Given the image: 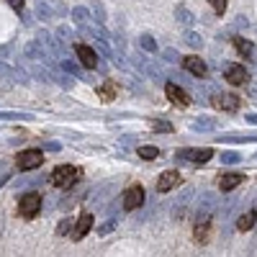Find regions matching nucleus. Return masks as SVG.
<instances>
[{
    "mask_svg": "<svg viewBox=\"0 0 257 257\" xmlns=\"http://www.w3.org/2000/svg\"><path fill=\"white\" fill-rule=\"evenodd\" d=\"M77 180H80V170L75 165H59V167H54V173H52L54 188H62V190L72 188Z\"/></svg>",
    "mask_w": 257,
    "mask_h": 257,
    "instance_id": "obj_1",
    "label": "nucleus"
},
{
    "mask_svg": "<svg viewBox=\"0 0 257 257\" xmlns=\"http://www.w3.org/2000/svg\"><path fill=\"white\" fill-rule=\"evenodd\" d=\"M41 162H44V155H41V149H24V152L16 155V167L18 170H36Z\"/></svg>",
    "mask_w": 257,
    "mask_h": 257,
    "instance_id": "obj_2",
    "label": "nucleus"
},
{
    "mask_svg": "<svg viewBox=\"0 0 257 257\" xmlns=\"http://www.w3.org/2000/svg\"><path fill=\"white\" fill-rule=\"evenodd\" d=\"M39 211H41V196L39 193H26V196L18 201V213L24 219H36Z\"/></svg>",
    "mask_w": 257,
    "mask_h": 257,
    "instance_id": "obj_3",
    "label": "nucleus"
},
{
    "mask_svg": "<svg viewBox=\"0 0 257 257\" xmlns=\"http://www.w3.org/2000/svg\"><path fill=\"white\" fill-rule=\"evenodd\" d=\"M144 188L142 185H128L126 190H123V196H121V206L126 208V211H134V208H139V206H144Z\"/></svg>",
    "mask_w": 257,
    "mask_h": 257,
    "instance_id": "obj_4",
    "label": "nucleus"
},
{
    "mask_svg": "<svg viewBox=\"0 0 257 257\" xmlns=\"http://www.w3.org/2000/svg\"><path fill=\"white\" fill-rule=\"evenodd\" d=\"M178 160H188L193 165H203L213 157V149L211 147H203V149H178Z\"/></svg>",
    "mask_w": 257,
    "mask_h": 257,
    "instance_id": "obj_5",
    "label": "nucleus"
},
{
    "mask_svg": "<svg viewBox=\"0 0 257 257\" xmlns=\"http://www.w3.org/2000/svg\"><path fill=\"white\" fill-rule=\"evenodd\" d=\"M165 95L170 98V103H173V105H180V108H185V105L190 103L188 93H185L183 88H178L175 82H167V85H165Z\"/></svg>",
    "mask_w": 257,
    "mask_h": 257,
    "instance_id": "obj_6",
    "label": "nucleus"
},
{
    "mask_svg": "<svg viewBox=\"0 0 257 257\" xmlns=\"http://www.w3.org/2000/svg\"><path fill=\"white\" fill-rule=\"evenodd\" d=\"M75 54H77V62L82 64V67H88V70H95V67H98V54H95L90 47L77 44V47H75Z\"/></svg>",
    "mask_w": 257,
    "mask_h": 257,
    "instance_id": "obj_7",
    "label": "nucleus"
},
{
    "mask_svg": "<svg viewBox=\"0 0 257 257\" xmlns=\"http://www.w3.org/2000/svg\"><path fill=\"white\" fill-rule=\"evenodd\" d=\"M180 173L178 170H167V173H162L160 175V180H157V193H167V190H173V188H178L180 185Z\"/></svg>",
    "mask_w": 257,
    "mask_h": 257,
    "instance_id": "obj_8",
    "label": "nucleus"
},
{
    "mask_svg": "<svg viewBox=\"0 0 257 257\" xmlns=\"http://www.w3.org/2000/svg\"><path fill=\"white\" fill-rule=\"evenodd\" d=\"M93 213H82V216L75 221V229H72V239L77 242V239H85V234H88L90 229H93Z\"/></svg>",
    "mask_w": 257,
    "mask_h": 257,
    "instance_id": "obj_9",
    "label": "nucleus"
},
{
    "mask_svg": "<svg viewBox=\"0 0 257 257\" xmlns=\"http://www.w3.org/2000/svg\"><path fill=\"white\" fill-rule=\"evenodd\" d=\"M183 67L190 72V75H196V77H206L208 75V67H206V62L201 57H185L183 59Z\"/></svg>",
    "mask_w": 257,
    "mask_h": 257,
    "instance_id": "obj_10",
    "label": "nucleus"
},
{
    "mask_svg": "<svg viewBox=\"0 0 257 257\" xmlns=\"http://www.w3.org/2000/svg\"><path fill=\"white\" fill-rule=\"evenodd\" d=\"M193 237H196V242L206 244L208 237H211V219L208 216H198L196 226H193Z\"/></svg>",
    "mask_w": 257,
    "mask_h": 257,
    "instance_id": "obj_11",
    "label": "nucleus"
},
{
    "mask_svg": "<svg viewBox=\"0 0 257 257\" xmlns=\"http://www.w3.org/2000/svg\"><path fill=\"white\" fill-rule=\"evenodd\" d=\"M239 103H242V100H239L237 95H231V93H221V95L213 98V105H216V108H221V111H237Z\"/></svg>",
    "mask_w": 257,
    "mask_h": 257,
    "instance_id": "obj_12",
    "label": "nucleus"
},
{
    "mask_svg": "<svg viewBox=\"0 0 257 257\" xmlns=\"http://www.w3.org/2000/svg\"><path fill=\"white\" fill-rule=\"evenodd\" d=\"M224 77H226L231 85H244V82L249 80V75H247V70L242 67V64H229Z\"/></svg>",
    "mask_w": 257,
    "mask_h": 257,
    "instance_id": "obj_13",
    "label": "nucleus"
},
{
    "mask_svg": "<svg viewBox=\"0 0 257 257\" xmlns=\"http://www.w3.org/2000/svg\"><path fill=\"white\" fill-rule=\"evenodd\" d=\"M242 180H244L242 173H226V175L219 178V188L221 190H234L237 185H242Z\"/></svg>",
    "mask_w": 257,
    "mask_h": 257,
    "instance_id": "obj_14",
    "label": "nucleus"
},
{
    "mask_svg": "<svg viewBox=\"0 0 257 257\" xmlns=\"http://www.w3.org/2000/svg\"><path fill=\"white\" fill-rule=\"evenodd\" d=\"M254 221H257V211H247V213H242V216L237 219V229L239 231H249L254 226Z\"/></svg>",
    "mask_w": 257,
    "mask_h": 257,
    "instance_id": "obj_15",
    "label": "nucleus"
},
{
    "mask_svg": "<svg viewBox=\"0 0 257 257\" xmlns=\"http://www.w3.org/2000/svg\"><path fill=\"white\" fill-rule=\"evenodd\" d=\"M231 41H234V47H237V52H242L244 57H249V59H252V54H254V47L249 44L247 39H242V36H234Z\"/></svg>",
    "mask_w": 257,
    "mask_h": 257,
    "instance_id": "obj_16",
    "label": "nucleus"
},
{
    "mask_svg": "<svg viewBox=\"0 0 257 257\" xmlns=\"http://www.w3.org/2000/svg\"><path fill=\"white\" fill-rule=\"evenodd\" d=\"M98 95L108 103V100H113V95H116V82L113 80H108V82H103V88L98 90Z\"/></svg>",
    "mask_w": 257,
    "mask_h": 257,
    "instance_id": "obj_17",
    "label": "nucleus"
},
{
    "mask_svg": "<svg viewBox=\"0 0 257 257\" xmlns=\"http://www.w3.org/2000/svg\"><path fill=\"white\" fill-rule=\"evenodd\" d=\"M139 157L142 160H157L160 157V149L157 147H139Z\"/></svg>",
    "mask_w": 257,
    "mask_h": 257,
    "instance_id": "obj_18",
    "label": "nucleus"
},
{
    "mask_svg": "<svg viewBox=\"0 0 257 257\" xmlns=\"http://www.w3.org/2000/svg\"><path fill=\"white\" fill-rule=\"evenodd\" d=\"M208 3H211V8L216 11L219 16H221V13L226 11V0H208Z\"/></svg>",
    "mask_w": 257,
    "mask_h": 257,
    "instance_id": "obj_19",
    "label": "nucleus"
},
{
    "mask_svg": "<svg viewBox=\"0 0 257 257\" xmlns=\"http://www.w3.org/2000/svg\"><path fill=\"white\" fill-rule=\"evenodd\" d=\"M152 128H157V132H173V126L167 121H152Z\"/></svg>",
    "mask_w": 257,
    "mask_h": 257,
    "instance_id": "obj_20",
    "label": "nucleus"
},
{
    "mask_svg": "<svg viewBox=\"0 0 257 257\" xmlns=\"http://www.w3.org/2000/svg\"><path fill=\"white\" fill-rule=\"evenodd\" d=\"M70 229H72V221H70V219H64V221L59 224L57 231H59V234H70Z\"/></svg>",
    "mask_w": 257,
    "mask_h": 257,
    "instance_id": "obj_21",
    "label": "nucleus"
},
{
    "mask_svg": "<svg viewBox=\"0 0 257 257\" xmlns=\"http://www.w3.org/2000/svg\"><path fill=\"white\" fill-rule=\"evenodd\" d=\"M8 3H11L16 11H24V0H8Z\"/></svg>",
    "mask_w": 257,
    "mask_h": 257,
    "instance_id": "obj_22",
    "label": "nucleus"
},
{
    "mask_svg": "<svg viewBox=\"0 0 257 257\" xmlns=\"http://www.w3.org/2000/svg\"><path fill=\"white\" fill-rule=\"evenodd\" d=\"M224 162H237V155H224Z\"/></svg>",
    "mask_w": 257,
    "mask_h": 257,
    "instance_id": "obj_23",
    "label": "nucleus"
},
{
    "mask_svg": "<svg viewBox=\"0 0 257 257\" xmlns=\"http://www.w3.org/2000/svg\"><path fill=\"white\" fill-rule=\"evenodd\" d=\"M3 180H6V178H0V185H3Z\"/></svg>",
    "mask_w": 257,
    "mask_h": 257,
    "instance_id": "obj_24",
    "label": "nucleus"
}]
</instances>
